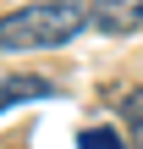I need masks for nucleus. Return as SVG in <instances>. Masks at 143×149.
Here are the masks:
<instances>
[{"instance_id":"f257e3e1","label":"nucleus","mask_w":143,"mask_h":149,"mask_svg":"<svg viewBox=\"0 0 143 149\" xmlns=\"http://www.w3.org/2000/svg\"><path fill=\"white\" fill-rule=\"evenodd\" d=\"M88 11L77 0H33L22 11H6L0 17V55H17V50H61L83 33Z\"/></svg>"},{"instance_id":"f03ea898","label":"nucleus","mask_w":143,"mask_h":149,"mask_svg":"<svg viewBox=\"0 0 143 149\" xmlns=\"http://www.w3.org/2000/svg\"><path fill=\"white\" fill-rule=\"evenodd\" d=\"M88 22L105 39H127V33L143 28V0H94L88 6Z\"/></svg>"},{"instance_id":"7ed1b4c3","label":"nucleus","mask_w":143,"mask_h":149,"mask_svg":"<svg viewBox=\"0 0 143 149\" xmlns=\"http://www.w3.org/2000/svg\"><path fill=\"white\" fill-rule=\"evenodd\" d=\"M55 94V77L44 72H17V77H0V111L22 105V100H50Z\"/></svg>"},{"instance_id":"20e7f679","label":"nucleus","mask_w":143,"mask_h":149,"mask_svg":"<svg viewBox=\"0 0 143 149\" xmlns=\"http://www.w3.org/2000/svg\"><path fill=\"white\" fill-rule=\"evenodd\" d=\"M77 149H132V144H127L121 127L105 122V127H83V133H77Z\"/></svg>"},{"instance_id":"39448f33","label":"nucleus","mask_w":143,"mask_h":149,"mask_svg":"<svg viewBox=\"0 0 143 149\" xmlns=\"http://www.w3.org/2000/svg\"><path fill=\"white\" fill-rule=\"evenodd\" d=\"M121 122H127V144L143 149V88L121 94Z\"/></svg>"}]
</instances>
